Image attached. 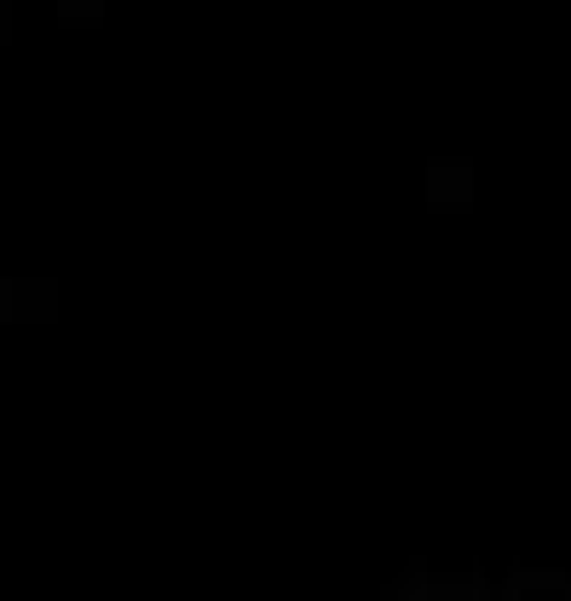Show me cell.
Returning a JSON list of instances; mask_svg holds the SVG:
<instances>
[{
    "mask_svg": "<svg viewBox=\"0 0 571 601\" xmlns=\"http://www.w3.org/2000/svg\"><path fill=\"white\" fill-rule=\"evenodd\" d=\"M566 579L571 572H560V567H508V579L496 584V596L503 601H525V596H560L566 590Z\"/></svg>",
    "mask_w": 571,
    "mask_h": 601,
    "instance_id": "6da1fadb",
    "label": "cell"
}]
</instances>
